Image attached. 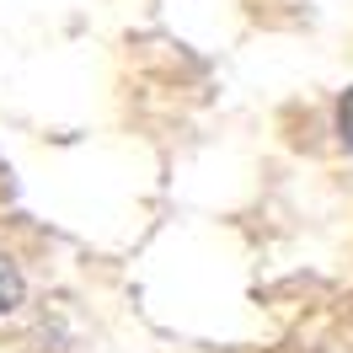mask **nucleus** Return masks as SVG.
Instances as JSON below:
<instances>
[{"label": "nucleus", "mask_w": 353, "mask_h": 353, "mask_svg": "<svg viewBox=\"0 0 353 353\" xmlns=\"http://www.w3.org/2000/svg\"><path fill=\"white\" fill-rule=\"evenodd\" d=\"M337 129H343V139L353 145V91L343 97V112H337Z\"/></svg>", "instance_id": "nucleus-2"}, {"label": "nucleus", "mask_w": 353, "mask_h": 353, "mask_svg": "<svg viewBox=\"0 0 353 353\" xmlns=\"http://www.w3.org/2000/svg\"><path fill=\"white\" fill-rule=\"evenodd\" d=\"M17 305H22V273H17V263L0 252V316L17 310Z\"/></svg>", "instance_id": "nucleus-1"}]
</instances>
